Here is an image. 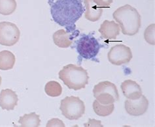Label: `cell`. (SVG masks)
Here are the masks:
<instances>
[{"instance_id": "obj_19", "label": "cell", "mask_w": 155, "mask_h": 127, "mask_svg": "<svg viewBox=\"0 0 155 127\" xmlns=\"http://www.w3.org/2000/svg\"><path fill=\"white\" fill-rule=\"evenodd\" d=\"M17 7L15 0H0V14L8 16L13 14Z\"/></svg>"}, {"instance_id": "obj_7", "label": "cell", "mask_w": 155, "mask_h": 127, "mask_svg": "<svg viewBox=\"0 0 155 127\" xmlns=\"http://www.w3.org/2000/svg\"><path fill=\"white\" fill-rule=\"evenodd\" d=\"M20 31L16 24L9 22H0V44L12 46L17 43Z\"/></svg>"}, {"instance_id": "obj_22", "label": "cell", "mask_w": 155, "mask_h": 127, "mask_svg": "<svg viewBox=\"0 0 155 127\" xmlns=\"http://www.w3.org/2000/svg\"><path fill=\"white\" fill-rule=\"evenodd\" d=\"M97 6L101 8H109L113 0H93Z\"/></svg>"}, {"instance_id": "obj_12", "label": "cell", "mask_w": 155, "mask_h": 127, "mask_svg": "<svg viewBox=\"0 0 155 127\" xmlns=\"http://www.w3.org/2000/svg\"><path fill=\"white\" fill-rule=\"evenodd\" d=\"M121 89L124 97L130 100L138 99L142 95V89L135 81L127 80L122 83Z\"/></svg>"}, {"instance_id": "obj_9", "label": "cell", "mask_w": 155, "mask_h": 127, "mask_svg": "<svg viewBox=\"0 0 155 127\" xmlns=\"http://www.w3.org/2000/svg\"><path fill=\"white\" fill-rule=\"evenodd\" d=\"M126 112L132 116H140L143 115L149 107V100L144 96L136 100H126L124 102Z\"/></svg>"}, {"instance_id": "obj_8", "label": "cell", "mask_w": 155, "mask_h": 127, "mask_svg": "<svg viewBox=\"0 0 155 127\" xmlns=\"http://www.w3.org/2000/svg\"><path fill=\"white\" fill-rule=\"evenodd\" d=\"M107 58L110 63L117 66L128 63L132 59V50L126 45L117 44L110 49Z\"/></svg>"}, {"instance_id": "obj_17", "label": "cell", "mask_w": 155, "mask_h": 127, "mask_svg": "<svg viewBox=\"0 0 155 127\" xmlns=\"http://www.w3.org/2000/svg\"><path fill=\"white\" fill-rule=\"evenodd\" d=\"M93 110L95 113L101 117H106L111 115L115 110L114 104H101L97 100L93 102Z\"/></svg>"}, {"instance_id": "obj_23", "label": "cell", "mask_w": 155, "mask_h": 127, "mask_svg": "<svg viewBox=\"0 0 155 127\" xmlns=\"http://www.w3.org/2000/svg\"><path fill=\"white\" fill-rule=\"evenodd\" d=\"M89 121L91 122L92 123H90V122H88V123L84 124L85 126H101V127L103 126V125L101 124V122L98 121L97 120L90 119Z\"/></svg>"}, {"instance_id": "obj_14", "label": "cell", "mask_w": 155, "mask_h": 127, "mask_svg": "<svg viewBox=\"0 0 155 127\" xmlns=\"http://www.w3.org/2000/svg\"><path fill=\"white\" fill-rule=\"evenodd\" d=\"M86 7L85 18L88 20L94 22L100 20L103 13V8L97 6L93 0H84Z\"/></svg>"}, {"instance_id": "obj_6", "label": "cell", "mask_w": 155, "mask_h": 127, "mask_svg": "<svg viewBox=\"0 0 155 127\" xmlns=\"http://www.w3.org/2000/svg\"><path fill=\"white\" fill-rule=\"evenodd\" d=\"M94 97L101 104H113L119 100L117 86L109 81H101L93 89Z\"/></svg>"}, {"instance_id": "obj_10", "label": "cell", "mask_w": 155, "mask_h": 127, "mask_svg": "<svg viewBox=\"0 0 155 127\" xmlns=\"http://www.w3.org/2000/svg\"><path fill=\"white\" fill-rule=\"evenodd\" d=\"M79 35V31L75 30L69 33L64 30H59L56 31L52 36L53 41L57 46L62 48H67L73 43V39Z\"/></svg>"}, {"instance_id": "obj_1", "label": "cell", "mask_w": 155, "mask_h": 127, "mask_svg": "<svg viewBox=\"0 0 155 127\" xmlns=\"http://www.w3.org/2000/svg\"><path fill=\"white\" fill-rule=\"evenodd\" d=\"M48 3L53 20L67 32L75 31V24L85 11L83 0H48Z\"/></svg>"}, {"instance_id": "obj_3", "label": "cell", "mask_w": 155, "mask_h": 127, "mask_svg": "<svg viewBox=\"0 0 155 127\" xmlns=\"http://www.w3.org/2000/svg\"><path fill=\"white\" fill-rule=\"evenodd\" d=\"M59 79L69 89L75 91L84 89L88 84L89 76L87 71L82 67L69 64L63 67L59 73Z\"/></svg>"}, {"instance_id": "obj_15", "label": "cell", "mask_w": 155, "mask_h": 127, "mask_svg": "<svg viewBox=\"0 0 155 127\" xmlns=\"http://www.w3.org/2000/svg\"><path fill=\"white\" fill-rule=\"evenodd\" d=\"M16 57L11 52L3 50L0 52V70L8 71L13 68Z\"/></svg>"}, {"instance_id": "obj_21", "label": "cell", "mask_w": 155, "mask_h": 127, "mask_svg": "<svg viewBox=\"0 0 155 127\" xmlns=\"http://www.w3.org/2000/svg\"><path fill=\"white\" fill-rule=\"evenodd\" d=\"M47 127H51V126H61L64 127L65 125L64 122L61 121L59 119L53 118L52 119L48 121L47 124Z\"/></svg>"}, {"instance_id": "obj_20", "label": "cell", "mask_w": 155, "mask_h": 127, "mask_svg": "<svg viewBox=\"0 0 155 127\" xmlns=\"http://www.w3.org/2000/svg\"><path fill=\"white\" fill-rule=\"evenodd\" d=\"M154 24L150 25L146 29L144 33V37L147 42L150 44L154 45Z\"/></svg>"}, {"instance_id": "obj_16", "label": "cell", "mask_w": 155, "mask_h": 127, "mask_svg": "<svg viewBox=\"0 0 155 127\" xmlns=\"http://www.w3.org/2000/svg\"><path fill=\"white\" fill-rule=\"evenodd\" d=\"M18 122L22 127H38L40 125L41 120L39 116L35 112L29 114H24L20 117Z\"/></svg>"}, {"instance_id": "obj_13", "label": "cell", "mask_w": 155, "mask_h": 127, "mask_svg": "<svg viewBox=\"0 0 155 127\" xmlns=\"http://www.w3.org/2000/svg\"><path fill=\"white\" fill-rule=\"evenodd\" d=\"M101 37L107 40H114L120 34V28L119 24L114 21L105 20L99 29Z\"/></svg>"}, {"instance_id": "obj_11", "label": "cell", "mask_w": 155, "mask_h": 127, "mask_svg": "<svg viewBox=\"0 0 155 127\" xmlns=\"http://www.w3.org/2000/svg\"><path fill=\"white\" fill-rule=\"evenodd\" d=\"M18 101V95L12 89H3L0 93V107L3 110L7 111L13 110Z\"/></svg>"}, {"instance_id": "obj_4", "label": "cell", "mask_w": 155, "mask_h": 127, "mask_svg": "<svg viewBox=\"0 0 155 127\" xmlns=\"http://www.w3.org/2000/svg\"><path fill=\"white\" fill-rule=\"evenodd\" d=\"M104 45L100 44L92 33L83 34L75 41V48L79 56V58L87 60L95 61L100 48Z\"/></svg>"}, {"instance_id": "obj_18", "label": "cell", "mask_w": 155, "mask_h": 127, "mask_svg": "<svg viewBox=\"0 0 155 127\" xmlns=\"http://www.w3.org/2000/svg\"><path fill=\"white\" fill-rule=\"evenodd\" d=\"M45 91L48 96L57 97L62 95V87L58 81H50L46 84Z\"/></svg>"}, {"instance_id": "obj_24", "label": "cell", "mask_w": 155, "mask_h": 127, "mask_svg": "<svg viewBox=\"0 0 155 127\" xmlns=\"http://www.w3.org/2000/svg\"><path fill=\"white\" fill-rule=\"evenodd\" d=\"M2 77H1V76H0V86H1V84H2Z\"/></svg>"}, {"instance_id": "obj_2", "label": "cell", "mask_w": 155, "mask_h": 127, "mask_svg": "<svg viewBox=\"0 0 155 127\" xmlns=\"http://www.w3.org/2000/svg\"><path fill=\"white\" fill-rule=\"evenodd\" d=\"M113 17L119 23L122 33L125 35H135L141 27V15L136 8L128 4L118 8L113 13Z\"/></svg>"}, {"instance_id": "obj_5", "label": "cell", "mask_w": 155, "mask_h": 127, "mask_svg": "<svg viewBox=\"0 0 155 127\" xmlns=\"http://www.w3.org/2000/svg\"><path fill=\"white\" fill-rule=\"evenodd\" d=\"M60 110L69 120H78L85 112L84 102L77 97H66L61 100Z\"/></svg>"}]
</instances>
